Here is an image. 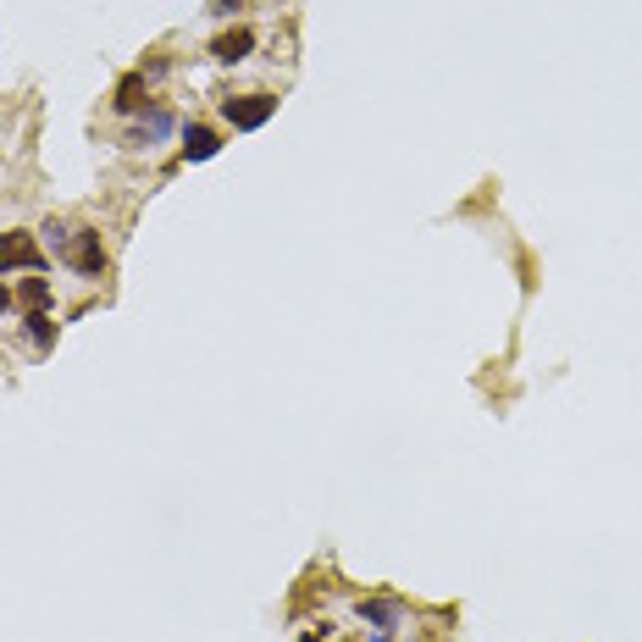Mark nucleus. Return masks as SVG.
<instances>
[{
  "label": "nucleus",
  "instance_id": "nucleus-5",
  "mask_svg": "<svg viewBox=\"0 0 642 642\" xmlns=\"http://www.w3.org/2000/svg\"><path fill=\"white\" fill-rule=\"evenodd\" d=\"M111 106H117L122 117H144V106H150V78H144V72H128L117 84V95H111Z\"/></svg>",
  "mask_w": 642,
  "mask_h": 642
},
{
  "label": "nucleus",
  "instance_id": "nucleus-8",
  "mask_svg": "<svg viewBox=\"0 0 642 642\" xmlns=\"http://www.w3.org/2000/svg\"><path fill=\"white\" fill-rule=\"evenodd\" d=\"M216 150H222V133H216L211 122H189V128H183V155H189V161H211Z\"/></svg>",
  "mask_w": 642,
  "mask_h": 642
},
{
  "label": "nucleus",
  "instance_id": "nucleus-12",
  "mask_svg": "<svg viewBox=\"0 0 642 642\" xmlns=\"http://www.w3.org/2000/svg\"><path fill=\"white\" fill-rule=\"evenodd\" d=\"M12 299H17V294H12V288H6V283H0V316L12 310Z\"/></svg>",
  "mask_w": 642,
  "mask_h": 642
},
{
  "label": "nucleus",
  "instance_id": "nucleus-13",
  "mask_svg": "<svg viewBox=\"0 0 642 642\" xmlns=\"http://www.w3.org/2000/svg\"><path fill=\"white\" fill-rule=\"evenodd\" d=\"M371 642H388V637H382V631H371Z\"/></svg>",
  "mask_w": 642,
  "mask_h": 642
},
{
  "label": "nucleus",
  "instance_id": "nucleus-6",
  "mask_svg": "<svg viewBox=\"0 0 642 642\" xmlns=\"http://www.w3.org/2000/svg\"><path fill=\"white\" fill-rule=\"evenodd\" d=\"M255 50V34L250 28H227V34L211 39V61H222V67H238V61Z\"/></svg>",
  "mask_w": 642,
  "mask_h": 642
},
{
  "label": "nucleus",
  "instance_id": "nucleus-3",
  "mask_svg": "<svg viewBox=\"0 0 642 642\" xmlns=\"http://www.w3.org/2000/svg\"><path fill=\"white\" fill-rule=\"evenodd\" d=\"M6 272H45V250L34 244V233H0V277Z\"/></svg>",
  "mask_w": 642,
  "mask_h": 642
},
{
  "label": "nucleus",
  "instance_id": "nucleus-10",
  "mask_svg": "<svg viewBox=\"0 0 642 642\" xmlns=\"http://www.w3.org/2000/svg\"><path fill=\"white\" fill-rule=\"evenodd\" d=\"M23 333L34 338V349H50V344H56V321L39 310V316H23Z\"/></svg>",
  "mask_w": 642,
  "mask_h": 642
},
{
  "label": "nucleus",
  "instance_id": "nucleus-9",
  "mask_svg": "<svg viewBox=\"0 0 642 642\" xmlns=\"http://www.w3.org/2000/svg\"><path fill=\"white\" fill-rule=\"evenodd\" d=\"M17 305H23V316H39V310L50 316V283L45 277H23L17 283Z\"/></svg>",
  "mask_w": 642,
  "mask_h": 642
},
{
  "label": "nucleus",
  "instance_id": "nucleus-2",
  "mask_svg": "<svg viewBox=\"0 0 642 642\" xmlns=\"http://www.w3.org/2000/svg\"><path fill=\"white\" fill-rule=\"evenodd\" d=\"M272 111H277V95H233V100H222V117L233 122L238 133H255V128H266L272 122Z\"/></svg>",
  "mask_w": 642,
  "mask_h": 642
},
{
  "label": "nucleus",
  "instance_id": "nucleus-11",
  "mask_svg": "<svg viewBox=\"0 0 642 642\" xmlns=\"http://www.w3.org/2000/svg\"><path fill=\"white\" fill-rule=\"evenodd\" d=\"M238 6H244V0H211V12H216V17H233Z\"/></svg>",
  "mask_w": 642,
  "mask_h": 642
},
{
  "label": "nucleus",
  "instance_id": "nucleus-7",
  "mask_svg": "<svg viewBox=\"0 0 642 642\" xmlns=\"http://www.w3.org/2000/svg\"><path fill=\"white\" fill-rule=\"evenodd\" d=\"M360 620H366L371 631H382V637H393V626L405 620V609L393 604V598H360Z\"/></svg>",
  "mask_w": 642,
  "mask_h": 642
},
{
  "label": "nucleus",
  "instance_id": "nucleus-4",
  "mask_svg": "<svg viewBox=\"0 0 642 642\" xmlns=\"http://www.w3.org/2000/svg\"><path fill=\"white\" fill-rule=\"evenodd\" d=\"M172 128H178V117H172L167 106H150V117H139L128 128V144H133V150H150V144H161Z\"/></svg>",
  "mask_w": 642,
  "mask_h": 642
},
{
  "label": "nucleus",
  "instance_id": "nucleus-1",
  "mask_svg": "<svg viewBox=\"0 0 642 642\" xmlns=\"http://www.w3.org/2000/svg\"><path fill=\"white\" fill-rule=\"evenodd\" d=\"M45 238L50 250L72 266L78 277H100L106 272V244H100L95 227H72V222H45Z\"/></svg>",
  "mask_w": 642,
  "mask_h": 642
}]
</instances>
